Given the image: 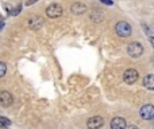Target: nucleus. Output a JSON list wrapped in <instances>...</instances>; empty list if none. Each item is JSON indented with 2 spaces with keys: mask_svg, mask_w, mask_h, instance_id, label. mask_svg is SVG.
Instances as JSON below:
<instances>
[{
  "mask_svg": "<svg viewBox=\"0 0 154 129\" xmlns=\"http://www.w3.org/2000/svg\"><path fill=\"white\" fill-rule=\"evenodd\" d=\"M115 31L119 37H123V38H127L131 35L133 32V28L131 26L127 23V22H118V24L115 26Z\"/></svg>",
  "mask_w": 154,
  "mask_h": 129,
  "instance_id": "obj_1",
  "label": "nucleus"
},
{
  "mask_svg": "<svg viewBox=\"0 0 154 129\" xmlns=\"http://www.w3.org/2000/svg\"><path fill=\"white\" fill-rule=\"evenodd\" d=\"M127 54L133 58H138L143 54V46L139 42H131L130 45L127 46Z\"/></svg>",
  "mask_w": 154,
  "mask_h": 129,
  "instance_id": "obj_2",
  "label": "nucleus"
},
{
  "mask_svg": "<svg viewBox=\"0 0 154 129\" xmlns=\"http://www.w3.org/2000/svg\"><path fill=\"white\" fill-rule=\"evenodd\" d=\"M46 15L49 16V18H58V16L62 15V7L60 4H57V3H53V4H50L48 8H46Z\"/></svg>",
  "mask_w": 154,
  "mask_h": 129,
  "instance_id": "obj_3",
  "label": "nucleus"
},
{
  "mask_svg": "<svg viewBox=\"0 0 154 129\" xmlns=\"http://www.w3.org/2000/svg\"><path fill=\"white\" fill-rule=\"evenodd\" d=\"M139 116L143 120H153L154 119V105H143L139 109Z\"/></svg>",
  "mask_w": 154,
  "mask_h": 129,
  "instance_id": "obj_4",
  "label": "nucleus"
},
{
  "mask_svg": "<svg viewBox=\"0 0 154 129\" xmlns=\"http://www.w3.org/2000/svg\"><path fill=\"white\" fill-rule=\"evenodd\" d=\"M138 71L135 69H127V70L123 73V79H125L126 84L131 85V84H135L137 79H138Z\"/></svg>",
  "mask_w": 154,
  "mask_h": 129,
  "instance_id": "obj_5",
  "label": "nucleus"
},
{
  "mask_svg": "<svg viewBox=\"0 0 154 129\" xmlns=\"http://www.w3.org/2000/svg\"><path fill=\"white\" fill-rule=\"evenodd\" d=\"M87 125H88V128L89 129H99V128H101L104 125V120L101 119L100 116H93V117H91V119L88 120Z\"/></svg>",
  "mask_w": 154,
  "mask_h": 129,
  "instance_id": "obj_6",
  "label": "nucleus"
},
{
  "mask_svg": "<svg viewBox=\"0 0 154 129\" xmlns=\"http://www.w3.org/2000/svg\"><path fill=\"white\" fill-rule=\"evenodd\" d=\"M27 23H29V27L31 30H39L41 27L43 26V18H41V16H38V15L31 16V18L27 20Z\"/></svg>",
  "mask_w": 154,
  "mask_h": 129,
  "instance_id": "obj_7",
  "label": "nucleus"
},
{
  "mask_svg": "<svg viewBox=\"0 0 154 129\" xmlns=\"http://www.w3.org/2000/svg\"><path fill=\"white\" fill-rule=\"evenodd\" d=\"M12 101H14V98H12V94L11 93H8V92H2L0 93V104H2L3 106H10L11 104H12Z\"/></svg>",
  "mask_w": 154,
  "mask_h": 129,
  "instance_id": "obj_8",
  "label": "nucleus"
},
{
  "mask_svg": "<svg viewBox=\"0 0 154 129\" xmlns=\"http://www.w3.org/2000/svg\"><path fill=\"white\" fill-rule=\"evenodd\" d=\"M111 129H126V120L122 117H115L111 121Z\"/></svg>",
  "mask_w": 154,
  "mask_h": 129,
  "instance_id": "obj_9",
  "label": "nucleus"
},
{
  "mask_svg": "<svg viewBox=\"0 0 154 129\" xmlns=\"http://www.w3.org/2000/svg\"><path fill=\"white\" fill-rule=\"evenodd\" d=\"M70 11H72L75 15H81V13H84L85 11H87V5L82 4V3H75V4H72V7H70Z\"/></svg>",
  "mask_w": 154,
  "mask_h": 129,
  "instance_id": "obj_10",
  "label": "nucleus"
},
{
  "mask_svg": "<svg viewBox=\"0 0 154 129\" xmlns=\"http://www.w3.org/2000/svg\"><path fill=\"white\" fill-rule=\"evenodd\" d=\"M143 86L149 90H154V75L153 74H147L143 78Z\"/></svg>",
  "mask_w": 154,
  "mask_h": 129,
  "instance_id": "obj_11",
  "label": "nucleus"
},
{
  "mask_svg": "<svg viewBox=\"0 0 154 129\" xmlns=\"http://www.w3.org/2000/svg\"><path fill=\"white\" fill-rule=\"evenodd\" d=\"M143 28L146 30V35H147V38L150 39V42H152V45H153V47H154V30L150 28V27L146 26V24H143Z\"/></svg>",
  "mask_w": 154,
  "mask_h": 129,
  "instance_id": "obj_12",
  "label": "nucleus"
},
{
  "mask_svg": "<svg viewBox=\"0 0 154 129\" xmlns=\"http://www.w3.org/2000/svg\"><path fill=\"white\" fill-rule=\"evenodd\" d=\"M10 125H11V121L8 119H5V117H2V119H0V129H4L7 127H10Z\"/></svg>",
  "mask_w": 154,
  "mask_h": 129,
  "instance_id": "obj_13",
  "label": "nucleus"
},
{
  "mask_svg": "<svg viewBox=\"0 0 154 129\" xmlns=\"http://www.w3.org/2000/svg\"><path fill=\"white\" fill-rule=\"evenodd\" d=\"M5 71H7V66L4 62H0V78L5 75Z\"/></svg>",
  "mask_w": 154,
  "mask_h": 129,
  "instance_id": "obj_14",
  "label": "nucleus"
},
{
  "mask_svg": "<svg viewBox=\"0 0 154 129\" xmlns=\"http://www.w3.org/2000/svg\"><path fill=\"white\" fill-rule=\"evenodd\" d=\"M101 3H104V4H112L111 0H101Z\"/></svg>",
  "mask_w": 154,
  "mask_h": 129,
  "instance_id": "obj_15",
  "label": "nucleus"
},
{
  "mask_svg": "<svg viewBox=\"0 0 154 129\" xmlns=\"http://www.w3.org/2000/svg\"><path fill=\"white\" fill-rule=\"evenodd\" d=\"M126 129H138L135 125H130V127H126Z\"/></svg>",
  "mask_w": 154,
  "mask_h": 129,
  "instance_id": "obj_16",
  "label": "nucleus"
},
{
  "mask_svg": "<svg viewBox=\"0 0 154 129\" xmlns=\"http://www.w3.org/2000/svg\"><path fill=\"white\" fill-rule=\"evenodd\" d=\"M35 1H37V0H29V1H27L26 4H27V5H30V4H32V3H35Z\"/></svg>",
  "mask_w": 154,
  "mask_h": 129,
  "instance_id": "obj_17",
  "label": "nucleus"
},
{
  "mask_svg": "<svg viewBox=\"0 0 154 129\" xmlns=\"http://www.w3.org/2000/svg\"><path fill=\"white\" fill-rule=\"evenodd\" d=\"M4 129H5V128H4Z\"/></svg>",
  "mask_w": 154,
  "mask_h": 129,
  "instance_id": "obj_18",
  "label": "nucleus"
},
{
  "mask_svg": "<svg viewBox=\"0 0 154 129\" xmlns=\"http://www.w3.org/2000/svg\"><path fill=\"white\" fill-rule=\"evenodd\" d=\"M153 129H154V128H153Z\"/></svg>",
  "mask_w": 154,
  "mask_h": 129,
  "instance_id": "obj_19",
  "label": "nucleus"
}]
</instances>
